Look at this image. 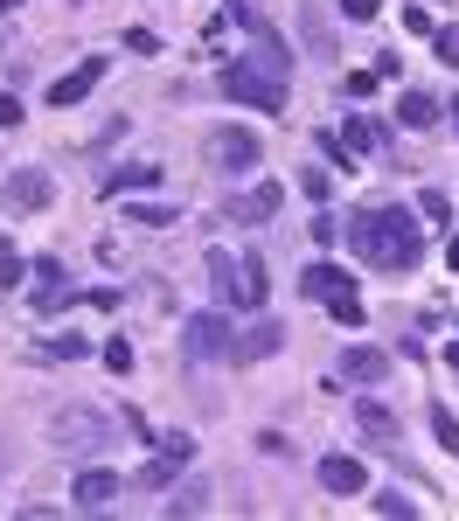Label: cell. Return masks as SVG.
<instances>
[{
    "label": "cell",
    "mask_w": 459,
    "mask_h": 521,
    "mask_svg": "<svg viewBox=\"0 0 459 521\" xmlns=\"http://www.w3.org/2000/svg\"><path fill=\"white\" fill-rule=\"evenodd\" d=\"M334 7H341L348 21H376V7H383V0H334Z\"/></svg>",
    "instance_id": "8d00e7d4"
},
{
    "label": "cell",
    "mask_w": 459,
    "mask_h": 521,
    "mask_svg": "<svg viewBox=\"0 0 459 521\" xmlns=\"http://www.w3.org/2000/svg\"><path fill=\"white\" fill-rule=\"evenodd\" d=\"M126 188H160V167H119V174H105V195H126Z\"/></svg>",
    "instance_id": "44dd1931"
},
{
    "label": "cell",
    "mask_w": 459,
    "mask_h": 521,
    "mask_svg": "<svg viewBox=\"0 0 459 521\" xmlns=\"http://www.w3.org/2000/svg\"><path fill=\"white\" fill-rule=\"evenodd\" d=\"M279 209H286V188L279 181H258V188H244V195L223 202V223H272Z\"/></svg>",
    "instance_id": "ba28073f"
},
{
    "label": "cell",
    "mask_w": 459,
    "mask_h": 521,
    "mask_svg": "<svg viewBox=\"0 0 459 521\" xmlns=\"http://www.w3.org/2000/svg\"><path fill=\"white\" fill-rule=\"evenodd\" d=\"M348 410H355V424H362V438H376L383 452H397V410H390L383 396H355Z\"/></svg>",
    "instance_id": "30bf717a"
},
{
    "label": "cell",
    "mask_w": 459,
    "mask_h": 521,
    "mask_svg": "<svg viewBox=\"0 0 459 521\" xmlns=\"http://www.w3.org/2000/svg\"><path fill=\"white\" fill-rule=\"evenodd\" d=\"M202 153H209V167H223V174H244V167H258V132H244V126H223V132H209L202 139Z\"/></svg>",
    "instance_id": "5b68a950"
},
{
    "label": "cell",
    "mask_w": 459,
    "mask_h": 521,
    "mask_svg": "<svg viewBox=\"0 0 459 521\" xmlns=\"http://www.w3.org/2000/svg\"><path fill=\"white\" fill-rule=\"evenodd\" d=\"M286 348V327H272V320H258L244 341H237V362H265V355H279Z\"/></svg>",
    "instance_id": "ac0fdd59"
},
{
    "label": "cell",
    "mask_w": 459,
    "mask_h": 521,
    "mask_svg": "<svg viewBox=\"0 0 459 521\" xmlns=\"http://www.w3.org/2000/svg\"><path fill=\"white\" fill-rule=\"evenodd\" d=\"M376 84H383V77H376V70H348V77H341V91H348V98H369V91H376Z\"/></svg>",
    "instance_id": "f546056e"
},
{
    "label": "cell",
    "mask_w": 459,
    "mask_h": 521,
    "mask_svg": "<svg viewBox=\"0 0 459 521\" xmlns=\"http://www.w3.org/2000/svg\"><path fill=\"white\" fill-rule=\"evenodd\" d=\"M209 508V480H188V487H174V501H167V521L174 515H202Z\"/></svg>",
    "instance_id": "7402d4cb"
},
{
    "label": "cell",
    "mask_w": 459,
    "mask_h": 521,
    "mask_svg": "<svg viewBox=\"0 0 459 521\" xmlns=\"http://www.w3.org/2000/svg\"><path fill=\"white\" fill-rule=\"evenodd\" d=\"M320 487H327V494H362V487H369V473H362V459L334 452V459H320Z\"/></svg>",
    "instance_id": "2e32d148"
},
{
    "label": "cell",
    "mask_w": 459,
    "mask_h": 521,
    "mask_svg": "<svg viewBox=\"0 0 459 521\" xmlns=\"http://www.w3.org/2000/svg\"><path fill=\"white\" fill-rule=\"evenodd\" d=\"M320 153H327V160H341V174H348V146H341V132H320Z\"/></svg>",
    "instance_id": "74e56055"
},
{
    "label": "cell",
    "mask_w": 459,
    "mask_h": 521,
    "mask_svg": "<svg viewBox=\"0 0 459 521\" xmlns=\"http://www.w3.org/2000/svg\"><path fill=\"white\" fill-rule=\"evenodd\" d=\"M181 348H188V362H237V327H230V313H188Z\"/></svg>",
    "instance_id": "3957f363"
},
{
    "label": "cell",
    "mask_w": 459,
    "mask_h": 521,
    "mask_svg": "<svg viewBox=\"0 0 459 521\" xmlns=\"http://www.w3.org/2000/svg\"><path fill=\"white\" fill-rule=\"evenodd\" d=\"M28 278H42V285H35V313H56V306L70 299V285H63L70 271H63L56 258H35V264H28Z\"/></svg>",
    "instance_id": "9a60e30c"
},
{
    "label": "cell",
    "mask_w": 459,
    "mask_h": 521,
    "mask_svg": "<svg viewBox=\"0 0 459 521\" xmlns=\"http://www.w3.org/2000/svg\"><path fill=\"white\" fill-rule=\"evenodd\" d=\"M327 313H334V320H341V327H362V299H355V292H348V299H334V306H327Z\"/></svg>",
    "instance_id": "836d02e7"
},
{
    "label": "cell",
    "mask_w": 459,
    "mask_h": 521,
    "mask_svg": "<svg viewBox=\"0 0 459 521\" xmlns=\"http://www.w3.org/2000/svg\"><path fill=\"white\" fill-rule=\"evenodd\" d=\"M369 508H376V515H390V521H418V501H404L397 487H383V494H369Z\"/></svg>",
    "instance_id": "d4e9b609"
},
{
    "label": "cell",
    "mask_w": 459,
    "mask_h": 521,
    "mask_svg": "<svg viewBox=\"0 0 459 521\" xmlns=\"http://www.w3.org/2000/svg\"><path fill=\"white\" fill-rule=\"evenodd\" d=\"M432 49H439L446 70H459V28H432Z\"/></svg>",
    "instance_id": "83f0119b"
},
{
    "label": "cell",
    "mask_w": 459,
    "mask_h": 521,
    "mask_svg": "<svg viewBox=\"0 0 459 521\" xmlns=\"http://www.w3.org/2000/svg\"><path fill=\"white\" fill-rule=\"evenodd\" d=\"M21 278H28V264H21L14 251H7V244H0V292H7V285H21Z\"/></svg>",
    "instance_id": "1f68e13d"
},
{
    "label": "cell",
    "mask_w": 459,
    "mask_h": 521,
    "mask_svg": "<svg viewBox=\"0 0 459 521\" xmlns=\"http://www.w3.org/2000/svg\"><path fill=\"white\" fill-rule=\"evenodd\" d=\"M300 188H306V202H327V188H334V174H327V167H306V174H300Z\"/></svg>",
    "instance_id": "f1b7e54d"
},
{
    "label": "cell",
    "mask_w": 459,
    "mask_h": 521,
    "mask_svg": "<svg viewBox=\"0 0 459 521\" xmlns=\"http://www.w3.org/2000/svg\"><path fill=\"white\" fill-rule=\"evenodd\" d=\"M258 452H272V459H286L293 445H286V431H258Z\"/></svg>",
    "instance_id": "f35d334b"
},
{
    "label": "cell",
    "mask_w": 459,
    "mask_h": 521,
    "mask_svg": "<svg viewBox=\"0 0 459 521\" xmlns=\"http://www.w3.org/2000/svg\"><path fill=\"white\" fill-rule=\"evenodd\" d=\"M286 91H293V56H286V42L223 63V98H237V105H251V112H286Z\"/></svg>",
    "instance_id": "7a4b0ae2"
},
{
    "label": "cell",
    "mask_w": 459,
    "mask_h": 521,
    "mask_svg": "<svg viewBox=\"0 0 459 521\" xmlns=\"http://www.w3.org/2000/svg\"><path fill=\"white\" fill-rule=\"evenodd\" d=\"M418 216H425V223H453V202H446L439 188H425V195H418Z\"/></svg>",
    "instance_id": "484cf974"
},
{
    "label": "cell",
    "mask_w": 459,
    "mask_h": 521,
    "mask_svg": "<svg viewBox=\"0 0 459 521\" xmlns=\"http://www.w3.org/2000/svg\"><path fill=\"white\" fill-rule=\"evenodd\" d=\"M188 459H195V438H188V431H167V438H160V452H153L133 480H140L147 494H167V487H174V473H181Z\"/></svg>",
    "instance_id": "277c9868"
},
{
    "label": "cell",
    "mask_w": 459,
    "mask_h": 521,
    "mask_svg": "<svg viewBox=\"0 0 459 521\" xmlns=\"http://www.w3.org/2000/svg\"><path fill=\"white\" fill-rule=\"evenodd\" d=\"M334 376H341V383H383V376H390V355L369 348V341H348L341 362H334Z\"/></svg>",
    "instance_id": "9c48e42d"
},
{
    "label": "cell",
    "mask_w": 459,
    "mask_h": 521,
    "mask_svg": "<svg viewBox=\"0 0 459 521\" xmlns=\"http://www.w3.org/2000/svg\"><path fill=\"white\" fill-rule=\"evenodd\" d=\"M49 438H56L63 452H98V445L112 438V417H98V410H63V417L49 424Z\"/></svg>",
    "instance_id": "8992f818"
},
{
    "label": "cell",
    "mask_w": 459,
    "mask_h": 521,
    "mask_svg": "<svg viewBox=\"0 0 459 521\" xmlns=\"http://www.w3.org/2000/svg\"><path fill=\"white\" fill-rule=\"evenodd\" d=\"M105 362H112V376H126V369H133V348H126V341H105Z\"/></svg>",
    "instance_id": "d590c367"
},
{
    "label": "cell",
    "mask_w": 459,
    "mask_h": 521,
    "mask_svg": "<svg viewBox=\"0 0 459 521\" xmlns=\"http://www.w3.org/2000/svg\"><path fill=\"white\" fill-rule=\"evenodd\" d=\"M49 195H56L49 167H14V174H7V202H14V209H49Z\"/></svg>",
    "instance_id": "8fae6325"
},
{
    "label": "cell",
    "mask_w": 459,
    "mask_h": 521,
    "mask_svg": "<svg viewBox=\"0 0 459 521\" xmlns=\"http://www.w3.org/2000/svg\"><path fill=\"white\" fill-rule=\"evenodd\" d=\"M439 112H446V105H439L432 91H404V98H397V119H404V126H411V132L439 126Z\"/></svg>",
    "instance_id": "d6986e66"
},
{
    "label": "cell",
    "mask_w": 459,
    "mask_h": 521,
    "mask_svg": "<svg viewBox=\"0 0 459 521\" xmlns=\"http://www.w3.org/2000/svg\"><path fill=\"white\" fill-rule=\"evenodd\" d=\"M341 146H348V153H383V146H390V126H383L376 112H348V119H341Z\"/></svg>",
    "instance_id": "4fadbf2b"
},
{
    "label": "cell",
    "mask_w": 459,
    "mask_h": 521,
    "mask_svg": "<svg viewBox=\"0 0 459 521\" xmlns=\"http://www.w3.org/2000/svg\"><path fill=\"white\" fill-rule=\"evenodd\" d=\"M348 251L362 264H376V271H418L425 230L411 223V209L376 202V209H355V216H348Z\"/></svg>",
    "instance_id": "6da1fadb"
},
{
    "label": "cell",
    "mask_w": 459,
    "mask_h": 521,
    "mask_svg": "<svg viewBox=\"0 0 459 521\" xmlns=\"http://www.w3.org/2000/svg\"><path fill=\"white\" fill-rule=\"evenodd\" d=\"M432 431H439V445H446V452L459 459V424H453V410H446V403L432 410Z\"/></svg>",
    "instance_id": "4316f807"
},
{
    "label": "cell",
    "mask_w": 459,
    "mask_h": 521,
    "mask_svg": "<svg viewBox=\"0 0 459 521\" xmlns=\"http://www.w3.org/2000/svg\"><path fill=\"white\" fill-rule=\"evenodd\" d=\"M453 126H459V98H453Z\"/></svg>",
    "instance_id": "7bdbcfd3"
},
{
    "label": "cell",
    "mask_w": 459,
    "mask_h": 521,
    "mask_svg": "<svg viewBox=\"0 0 459 521\" xmlns=\"http://www.w3.org/2000/svg\"><path fill=\"white\" fill-rule=\"evenodd\" d=\"M300 292H306V299H320V306H334V299H348V292H355V278H348L341 264H306V271H300Z\"/></svg>",
    "instance_id": "7c38bea8"
},
{
    "label": "cell",
    "mask_w": 459,
    "mask_h": 521,
    "mask_svg": "<svg viewBox=\"0 0 459 521\" xmlns=\"http://www.w3.org/2000/svg\"><path fill=\"white\" fill-rule=\"evenodd\" d=\"M84 355H91L84 334H56V341H42V362H84Z\"/></svg>",
    "instance_id": "cb8c5ba5"
},
{
    "label": "cell",
    "mask_w": 459,
    "mask_h": 521,
    "mask_svg": "<svg viewBox=\"0 0 459 521\" xmlns=\"http://www.w3.org/2000/svg\"><path fill=\"white\" fill-rule=\"evenodd\" d=\"M119 494V473H105V466H91V473H77V487H70V501L84 508V515H98L105 501Z\"/></svg>",
    "instance_id": "e0dca14e"
},
{
    "label": "cell",
    "mask_w": 459,
    "mask_h": 521,
    "mask_svg": "<svg viewBox=\"0 0 459 521\" xmlns=\"http://www.w3.org/2000/svg\"><path fill=\"white\" fill-rule=\"evenodd\" d=\"M14 7H21V0H0V14H14Z\"/></svg>",
    "instance_id": "ab89813d"
},
{
    "label": "cell",
    "mask_w": 459,
    "mask_h": 521,
    "mask_svg": "<svg viewBox=\"0 0 459 521\" xmlns=\"http://www.w3.org/2000/svg\"><path fill=\"white\" fill-rule=\"evenodd\" d=\"M265 299H272V271H265L258 251H244V258H237V306H251V313H258Z\"/></svg>",
    "instance_id": "5bb4252c"
},
{
    "label": "cell",
    "mask_w": 459,
    "mask_h": 521,
    "mask_svg": "<svg viewBox=\"0 0 459 521\" xmlns=\"http://www.w3.org/2000/svg\"><path fill=\"white\" fill-rule=\"evenodd\" d=\"M126 223H140V230H174L181 209H167V202H126Z\"/></svg>",
    "instance_id": "ffe728a7"
},
{
    "label": "cell",
    "mask_w": 459,
    "mask_h": 521,
    "mask_svg": "<svg viewBox=\"0 0 459 521\" xmlns=\"http://www.w3.org/2000/svg\"><path fill=\"white\" fill-rule=\"evenodd\" d=\"M105 70H112V56H84V63L70 70V77H56V84H49V105H56V112L84 105V98H91V91L105 84Z\"/></svg>",
    "instance_id": "52a82bcc"
},
{
    "label": "cell",
    "mask_w": 459,
    "mask_h": 521,
    "mask_svg": "<svg viewBox=\"0 0 459 521\" xmlns=\"http://www.w3.org/2000/svg\"><path fill=\"white\" fill-rule=\"evenodd\" d=\"M446 362H453V369H459V348H446Z\"/></svg>",
    "instance_id": "60d3db41"
},
{
    "label": "cell",
    "mask_w": 459,
    "mask_h": 521,
    "mask_svg": "<svg viewBox=\"0 0 459 521\" xmlns=\"http://www.w3.org/2000/svg\"><path fill=\"white\" fill-rule=\"evenodd\" d=\"M126 49H133V56H160V35H153V28H126Z\"/></svg>",
    "instance_id": "d6a6232c"
},
{
    "label": "cell",
    "mask_w": 459,
    "mask_h": 521,
    "mask_svg": "<svg viewBox=\"0 0 459 521\" xmlns=\"http://www.w3.org/2000/svg\"><path fill=\"white\" fill-rule=\"evenodd\" d=\"M209 285H216L223 306H237V264L223 258V251H209Z\"/></svg>",
    "instance_id": "603a6c76"
},
{
    "label": "cell",
    "mask_w": 459,
    "mask_h": 521,
    "mask_svg": "<svg viewBox=\"0 0 459 521\" xmlns=\"http://www.w3.org/2000/svg\"><path fill=\"white\" fill-rule=\"evenodd\" d=\"M306 230H313V244H320V251H327V244H341V223H334V216H327V209H320V216H313V223H306Z\"/></svg>",
    "instance_id": "4dcf8cb0"
},
{
    "label": "cell",
    "mask_w": 459,
    "mask_h": 521,
    "mask_svg": "<svg viewBox=\"0 0 459 521\" xmlns=\"http://www.w3.org/2000/svg\"><path fill=\"white\" fill-rule=\"evenodd\" d=\"M453 271H459V237H453Z\"/></svg>",
    "instance_id": "b9f144b4"
},
{
    "label": "cell",
    "mask_w": 459,
    "mask_h": 521,
    "mask_svg": "<svg viewBox=\"0 0 459 521\" xmlns=\"http://www.w3.org/2000/svg\"><path fill=\"white\" fill-rule=\"evenodd\" d=\"M21 119H28V112H21V98H14V91H0V132H14Z\"/></svg>",
    "instance_id": "e575fe53"
}]
</instances>
